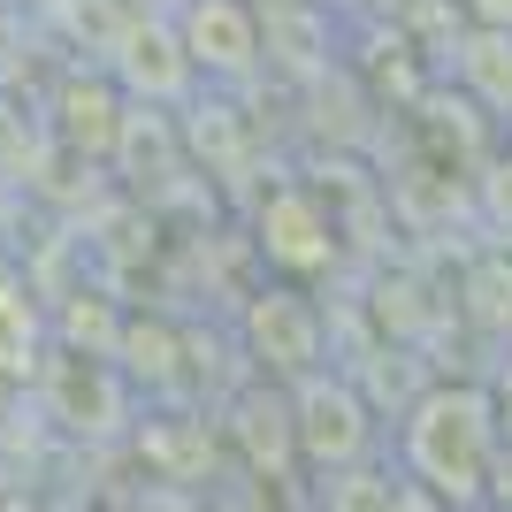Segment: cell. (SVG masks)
<instances>
[{
	"instance_id": "obj_1",
	"label": "cell",
	"mask_w": 512,
	"mask_h": 512,
	"mask_svg": "<svg viewBox=\"0 0 512 512\" xmlns=\"http://www.w3.org/2000/svg\"><path fill=\"white\" fill-rule=\"evenodd\" d=\"M497 406L482 390H428L406 421V474L444 505H482L497 459Z\"/></svg>"
},
{
	"instance_id": "obj_2",
	"label": "cell",
	"mask_w": 512,
	"mask_h": 512,
	"mask_svg": "<svg viewBox=\"0 0 512 512\" xmlns=\"http://www.w3.org/2000/svg\"><path fill=\"white\" fill-rule=\"evenodd\" d=\"M291 436H299V451L314 459V467H352V459L367 451V436H375V428H367V406H360L344 383H314V390L299 398Z\"/></svg>"
},
{
	"instance_id": "obj_3",
	"label": "cell",
	"mask_w": 512,
	"mask_h": 512,
	"mask_svg": "<svg viewBox=\"0 0 512 512\" xmlns=\"http://www.w3.org/2000/svg\"><path fill=\"white\" fill-rule=\"evenodd\" d=\"M0 512H39V505H0Z\"/></svg>"
}]
</instances>
